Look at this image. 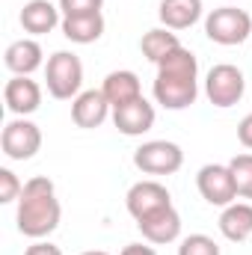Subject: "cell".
I'll return each mask as SVG.
<instances>
[{
    "instance_id": "19",
    "label": "cell",
    "mask_w": 252,
    "mask_h": 255,
    "mask_svg": "<svg viewBox=\"0 0 252 255\" xmlns=\"http://www.w3.org/2000/svg\"><path fill=\"white\" fill-rule=\"evenodd\" d=\"M104 27H107V21H104L101 12L63 18V24H60L63 36L68 42H74V45H92V42H98V39L104 36Z\"/></svg>"
},
{
    "instance_id": "5",
    "label": "cell",
    "mask_w": 252,
    "mask_h": 255,
    "mask_svg": "<svg viewBox=\"0 0 252 255\" xmlns=\"http://www.w3.org/2000/svg\"><path fill=\"white\" fill-rule=\"evenodd\" d=\"M244 92H247V77L238 65L220 63L205 74V95L220 110H229V107L241 104Z\"/></svg>"
},
{
    "instance_id": "16",
    "label": "cell",
    "mask_w": 252,
    "mask_h": 255,
    "mask_svg": "<svg viewBox=\"0 0 252 255\" xmlns=\"http://www.w3.org/2000/svg\"><path fill=\"white\" fill-rule=\"evenodd\" d=\"M220 232L232 244L252 241V205L250 202H232L220 214Z\"/></svg>"
},
{
    "instance_id": "20",
    "label": "cell",
    "mask_w": 252,
    "mask_h": 255,
    "mask_svg": "<svg viewBox=\"0 0 252 255\" xmlns=\"http://www.w3.org/2000/svg\"><path fill=\"white\" fill-rule=\"evenodd\" d=\"M175 48H181V39H178V33L175 30H169V27H154V30H148L142 39H139V51H142V57L148 60V63H160L166 54H172Z\"/></svg>"
},
{
    "instance_id": "6",
    "label": "cell",
    "mask_w": 252,
    "mask_h": 255,
    "mask_svg": "<svg viewBox=\"0 0 252 255\" xmlns=\"http://www.w3.org/2000/svg\"><path fill=\"white\" fill-rule=\"evenodd\" d=\"M133 166L145 175H175L184 166V151L169 139H148L133 151Z\"/></svg>"
},
{
    "instance_id": "12",
    "label": "cell",
    "mask_w": 252,
    "mask_h": 255,
    "mask_svg": "<svg viewBox=\"0 0 252 255\" xmlns=\"http://www.w3.org/2000/svg\"><path fill=\"white\" fill-rule=\"evenodd\" d=\"M110 110L113 107H110V101H107V95L101 89H86L71 101V122L77 128L92 130V128H101L107 122Z\"/></svg>"
},
{
    "instance_id": "8",
    "label": "cell",
    "mask_w": 252,
    "mask_h": 255,
    "mask_svg": "<svg viewBox=\"0 0 252 255\" xmlns=\"http://www.w3.org/2000/svg\"><path fill=\"white\" fill-rule=\"evenodd\" d=\"M196 187L202 193V199L214 208H226L238 199L235 175H232L229 163H205L196 175Z\"/></svg>"
},
{
    "instance_id": "22",
    "label": "cell",
    "mask_w": 252,
    "mask_h": 255,
    "mask_svg": "<svg viewBox=\"0 0 252 255\" xmlns=\"http://www.w3.org/2000/svg\"><path fill=\"white\" fill-rule=\"evenodd\" d=\"M178 255H220V244L208 235H187L178 247Z\"/></svg>"
},
{
    "instance_id": "28",
    "label": "cell",
    "mask_w": 252,
    "mask_h": 255,
    "mask_svg": "<svg viewBox=\"0 0 252 255\" xmlns=\"http://www.w3.org/2000/svg\"><path fill=\"white\" fill-rule=\"evenodd\" d=\"M80 255H110V253H104V250H89V253H80Z\"/></svg>"
},
{
    "instance_id": "23",
    "label": "cell",
    "mask_w": 252,
    "mask_h": 255,
    "mask_svg": "<svg viewBox=\"0 0 252 255\" xmlns=\"http://www.w3.org/2000/svg\"><path fill=\"white\" fill-rule=\"evenodd\" d=\"M21 190H24V184L18 181V175L12 172V169H0V202H18L21 199Z\"/></svg>"
},
{
    "instance_id": "7",
    "label": "cell",
    "mask_w": 252,
    "mask_h": 255,
    "mask_svg": "<svg viewBox=\"0 0 252 255\" xmlns=\"http://www.w3.org/2000/svg\"><path fill=\"white\" fill-rule=\"evenodd\" d=\"M0 148L9 160H30L36 157V151L42 148V130L36 122H30L27 116H15L9 119L3 133H0Z\"/></svg>"
},
{
    "instance_id": "25",
    "label": "cell",
    "mask_w": 252,
    "mask_h": 255,
    "mask_svg": "<svg viewBox=\"0 0 252 255\" xmlns=\"http://www.w3.org/2000/svg\"><path fill=\"white\" fill-rule=\"evenodd\" d=\"M238 139H241L244 148H252V113H247V116L241 119V125H238Z\"/></svg>"
},
{
    "instance_id": "3",
    "label": "cell",
    "mask_w": 252,
    "mask_h": 255,
    "mask_svg": "<svg viewBox=\"0 0 252 255\" xmlns=\"http://www.w3.org/2000/svg\"><path fill=\"white\" fill-rule=\"evenodd\" d=\"M45 86L51 98L57 101H74L83 86V63L71 51H57L45 63Z\"/></svg>"
},
{
    "instance_id": "9",
    "label": "cell",
    "mask_w": 252,
    "mask_h": 255,
    "mask_svg": "<svg viewBox=\"0 0 252 255\" xmlns=\"http://www.w3.org/2000/svg\"><path fill=\"white\" fill-rule=\"evenodd\" d=\"M125 205H127V214H130L133 220H142V217H148V214H154V211L169 208V205H172V196H169V190H166L160 181L145 178V181H136V184L127 190Z\"/></svg>"
},
{
    "instance_id": "17",
    "label": "cell",
    "mask_w": 252,
    "mask_h": 255,
    "mask_svg": "<svg viewBox=\"0 0 252 255\" xmlns=\"http://www.w3.org/2000/svg\"><path fill=\"white\" fill-rule=\"evenodd\" d=\"M101 92L107 95V101H110V107H113V110H116V107H125V104L136 101V98H142L139 77H136L133 71H127V68L110 71V74L104 77V86H101Z\"/></svg>"
},
{
    "instance_id": "11",
    "label": "cell",
    "mask_w": 252,
    "mask_h": 255,
    "mask_svg": "<svg viewBox=\"0 0 252 255\" xmlns=\"http://www.w3.org/2000/svg\"><path fill=\"white\" fill-rule=\"evenodd\" d=\"M136 229L142 232V238L154 247H163V244H172L181 238V214L175 211V205L163 208V211H154L142 220H136Z\"/></svg>"
},
{
    "instance_id": "26",
    "label": "cell",
    "mask_w": 252,
    "mask_h": 255,
    "mask_svg": "<svg viewBox=\"0 0 252 255\" xmlns=\"http://www.w3.org/2000/svg\"><path fill=\"white\" fill-rule=\"evenodd\" d=\"M24 255H63V250L54 247L51 241H36L33 247H27V253Z\"/></svg>"
},
{
    "instance_id": "14",
    "label": "cell",
    "mask_w": 252,
    "mask_h": 255,
    "mask_svg": "<svg viewBox=\"0 0 252 255\" xmlns=\"http://www.w3.org/2000/svg\"><path fill=\"white\" fill-rule=\"evenodd\" d=\"M18 21L30 36H45L63 24V9L54 6L51 0H30V3H24Z\"/></svg>"
},
{
    "instance_id": "10",
    "label": "cell",
    "mask_w": 252,
    "mask_h": 255,
    "mask_svg": "<svg viewBox=\"0 0 252 255\" xmlns=\"http://www.w3.org/2000/svg\"><path fill=\"white\" fill-rule=\"evenodd\" d=\"M3 101H6V110L15 113V116H30L42 107V86L33 80V77H21V74H12L3 86Z\"/></svg>"
},
{
    "instance_id": "4",
    "label": "cell",
    "mask_w": 252,
    "mask_h": 255,
    "mask_svg": "<svg viewBox=\"0 0 252 255\" xmlns=\"http://www.w3.org/2000/svg\"><path fill=\"white\" fill-rule=\"evenodd\" d=\"M205 36L223 48L241 45L252 36V15L238 6H220L205 15Z\"/></svg>"
},
{
    "instance_id": "2",
    "label": "cell",
    "mask_w": 252,
    "mask_h": 255,
    "mask_svg": "<svg viewBox=\"0 0 252 255\" xmlns=\"http://www.w3.org/2000/svg\"><path fill=\"white\" fill-rule=\"evenodd\" d=\"M63 220V205L57 199V187L51 178L36 175L30 181H24V190L15 208V226L24 238L33 241H45L48 235L57 232Z\"/></svg>"
},
{
    "instance_id": "27",
    "label": "cell",
    "mask_w": 252,
    "mask_h": 255,
    "mask_svg": "<svg viewBox=\"0 0 252 255\" xmlns=\"http://www.w3.org/2000/svg\"><path fill=\"white\" fill-rule=\"evenodd\" d=\"M119 255H157V250L154 247H145V244H127Z\"/></svg>"
},
{
    "instance_id": "15",
    "label": "cell",
    "mask_w": 252,
    "mask_h": 255,
    "mask_svg": "<svg viewBox=\"0 0 252 255\" xmlns=\"http://www.w3.org/2000/svg\"><path fill=\"white\" fill-rule=\"evenodd\" d=\"M3 63L12 74H21V77H30L33 71H39L45 65V51L36 39H18L6 48L3 54Z\"/></svg>"
},
{
    "instance_id": "21",
    "label": "cell",
    "mask_w": 252,
    "mask_h": 255,
    "mask_svg": "<svg viewBox=\"0 0 252 255\" xmlns=\"http://www.w3.org/2000/svg\"><path fill=\"white\" fill-rule=\"evenodd\" d=\"M229 169L235 175V187L241 199H252V154H235L229 160Z\"/></svg>"
},
{
    "instance_id": "18",
    "label": "cell",
    "mask_w": 252,
    "mask_h": 255,
    "mask_svg": "<svg viewBox=\"0 0 252 255\" xmlns=\"http://www.w3.org/2000/svg\"><path fill=\"white\" fill-rule=\"evenodd\" d=\"M202 12H205L202 0H160V6H157V18L169 30H187V27H193L202 18Z\"/></svg>"
},
{
    "instance_id": "13",
    "label": "cell",
    "mask_w": 252,
    "mask_h": 255,
    "mask_svg": "<svg viewBox=\"0 0 252 255\" xmlns=\"http://www.w3.org/2000/svg\"><path fill=\"white\" fill-rule=\"evenodd\" d=\"M154 119H157L154 104H148L145 98H136V101H130L125 107L113 110V125L119 128V133H125V136H142V133H148L154 128Z\"/></svg>"
},
{
    "instance_id": "1",
    "label": "cell",
    "mask_w": 252,
    "mask_h": 255,
    "mask_svg": "<svg viewBox=\"0 0 252 255\" xmlns=\"http://www.w3.org/2000/svg\"><path fill=\"white\" fill-rule=\"evenodd\" d=\"M154 101L166 110H187L199 98V60L184 45L166 54L157 63V77H154Z\"/></svg>"
},
{
    "instance_id": "24",
    "label": "cell",
    "mask_w": 252,
    "mask_h": 255,
    "mask_svg": "<svg viewBox=\"0 0 252 255\" xmlns=\"http://www.w3.org/2000/svg\"><path fill=\"white\" fill-rule=\"evenodd\" d=\"M57 6L63 9V18H74V15H92V12H101L104 0H60Z\"/></svg>"
}]
</instances>
